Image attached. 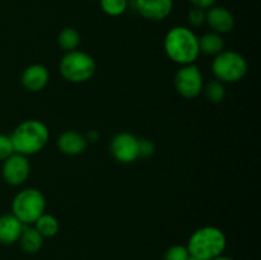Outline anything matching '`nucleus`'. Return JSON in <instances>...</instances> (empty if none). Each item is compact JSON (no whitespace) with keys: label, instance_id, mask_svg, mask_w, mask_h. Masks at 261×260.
Returning <instances> with one entry per match:
<instances>
[{"label":"nucleus","instance_id":"obj_19","mask_svg":"<svg viewBox=\"0 0 261 260\" xmlns=\"http://www.w3.org/2000/svg\"><path fill=\"white\" fill-rule=\"evenodd\" d=\"M206 99L212 103H221L226 98V88L222 82L213 79L203 88Z\"/></svg>","mask_w":261,"mask_h":260},{"label":"nucleus","instance_id":"obj_7","mask_svg":"<svg viewBox=\"0 0 261 260\" xmlns=\"http://www.w3.org/2000/svg\"><path fill=\"white\" fill-rule=\"evenodd\" d=\"M175 88L184 98H195L203 92L204 79L200 69L194 64L182 65L175 74Z\"/></svg>","mask_w":261,"mask_h":260},{"label":"nucleus","instance_id":"obj_4","mask_svg":"<svg viewBox=\"0 0 261 260\" xmlns=\"http://www.w3.org/2000/svg\"><path fill=\"white\" fill-rule=\"evenodd\" d=\"M60 74L70 83H84L93 78L97 70V64L89 54L81 50L68 51L61 58Z\"/></svg>","mask_w":261,"mask_h":260},{"label":"nucleus","instance_id":"obj_21","mask_svg":"<svg viewBox=\"0 0 261 260\" xmlns=\"http://www.w3.org/2000/svg\"><path fill=\"white\" fill-rule=\"evenodd\" d=\"M190 257L188 247L184 245H173L165 252L163 260H188Z\"/></svg>","mask_w":261,"mask_h":260},{"label":"nucleus","instance_id":"obj_25","mask_svg":"<svg viewBox=\"0 0 261 260\" xmlns=\"http://www.w3.org/2000/svg\"><path fill=\"white\" fill-rule=\"evenodd\" d=\"M189 3H191V5L193 7H196V8H201V9H208V8L213 7L214 3L217 2V0H188Z\"/></svg>","mask_w":261,"mask_h":260},{"label":"nucleus","instance_id":"obj_13","mask_svg":"<svg viewBox=\"0 0 261 260\" xmlns=\"http://www.w3.org/2000/svg\"><path fill=\"white\" fill-rule=\"evenodd\" d=\"M88 147L86 137L75 130H66L61 133L58 139V148L66 155H79Z\"/></svg>","mask_w":261,"mask_h":260},{"label":"nucleus","instance_id":"obj_11","mask_svg":"<svg viewBox=\"0 0 261 260\" xmlns=\"http://www.w3.org/2000/svg\"><path fill=\"white\" fill-rule=\"evenodd\" d=\"M135 8L143 18L163 20L173 9V0H135Z\"/></svg>","mask_w":261,"mask_h":260},{"label":"nucleus","instance_id":"obj_26","mask_svg":"<svg viewBox=\"0 0 261 260\" xmlns=\"http://www.w3.org/2000/svg\"><path fill=\"white\" fill-rule=\"evenodd\" d=\"M98 138H99V134L96 132V130H91V132H88V134L86 135V139L88 143L97 142V140H98Z\"/></svg>","mask_w":261,"mask_h":260},{"label":"nucleus","instance_id":"obj_27","mask_svg":"<svg viewBox=\"0 0 261 260\" xmlns=\"http://www.w3.org/2000/svg\"><path fill=\"white\" fill-rule=\"evenodd\" d=\"M212 260H234V259H232V257H229V256H224V255H219V256L214 257V259H212Z\"/></svg>","mask_w":261,"mask_h":260},{"label":"nucleus","instance_id":"obj_2","mask_svg":"<svg viewBox=\"0 0 261 260\" xmlns=\"http://www.w3.org/2000/svg\"><path fill=\"white\" fill-rule=\"evenodd\" d=\"M14 152L23 155H32L41 152L50 139L48 127L40 120H25L20 122L12 135Z\"/></svg>","mask_w":261,"mask_h":260},{"label":"nucleus","instance_id":"obj_8","mask_svg":"<svg viewBox=\"0 0 261 260\" xmlns=\"http://www.w3.org/2000/svg\"><path fill=\"white\" fill-rule=\"evenodd\" d=\"M31 172V165L27 155L13 153L4 160L2 167V176L7 184L12 186H19L27 181Z\"/></svg>","mask_w":261,"mask_h":260},{"label":"nucleus","instance_id":"obj_22","mask_svg":"<svg viewBox=\"0 0 261 260\" xmlns=\"http://www.w3.org/2000/svg\"><path fill=\"white\" fill-rule=\"evenodd\" d=\"M188 20L193 27H200L205 23V9L193 7L189 10Z\"/></svg>","mask_w":261,"mask_h":260},{"label":"nucleus","instance_id":"obj_10","mask_svg":"<svg viewBox=\"0 0 261 260\" xmlns=\"http://www.w3.org/2000/svg\"><path fill=\"white\" fill-rule=\"evenodd\" d=\"M205 23L212 28V32L224 35L233 30V14L227 8L213 5L205 10Z\"/></svg>","mask_w":261,"mask_h":260},{"label":"nucleus","instance_id":"obj_12","mask_svg":"<svg viewBox=\"0 0 261 260\" xmlns=\"http://www.w3.org/2000/svg\"><path fill=\"white\" fill-rule=\"evenodd\" d=\"M50 81V73L47 68L41 64H32L23 70L22 82L23 87L30 92H40L45 88Z\"/></svg>","mask_w":261,"mask_h":260},{"label":"nucleus","instance_id":"obj_6","mask_svg":"<svg viewBox=\"0 0 261 260\" xmlns=\"http://www.w3.org/2000/svg\"><path fill=\"white\" fill-rule=\"evenodd\" d=\"M247 61L241 54L232 50H223L214 56L212 71L217 81L222 83H236L244 79L247 73Z\"/></svg>","mask_w":261,"mask_h":260},{"label":"nucleus","instance_id":"obj_1","mask_svg":"<svg viewBox=\"0 0 261 260\" xmlns=\"http://www.w3.org/2000/svg\"><path fill=\"white\" fill-rule=\"evenodd\" d=\"M166 55L178 65L194 64L200 55L199 37L185 25H176L171 28L165 36L163 42Z\"/></svg>","mask_w":261,"mask_h":260},{"label":"nucleus","instance_id":"obj_3","mask_svg":"<svg viewBox=\"0 0 261 260\" xmlns=\"http://www.w3.org/2000/svg\"><path fill=\"white\" fill-rule=\"evenodd\" d=\"M227 246L226 235L214 226H205L196 229L190 236L188 250L190 256L199 260H212L223 255Z\"/></svg>","mask_w":261,"mask_h":260},{"label":"nucleus","instance_id":"obj_5","mask_svg":"<svg viewBox=\"0 0 261 260\" xmlns=\"http://www.w3.org/2000/svg\"><path fill=\"white\" fill-rule=\"evenodd\" d=\"M45 195L37 189H24L13 199L12 214H14L24 226L35 224V222L45 213Z\"/></svg>","mask_w":261,"mask_h":260},{"label":"nucleus","instance_id":"obj_24","mask_svg":"<svg viewBox=\"0 0 261 260\" xmlns=\"http://www.w3.org/2000/svg\"><path fill=\"white\" fill-rule=\"evenodd\" d=\"M138 150H139V157L142 158H149L154 154L155 147L154 143L149 139H138Z\"/></svg>","mask_w":261,"mask_h":260},{"label":"nucleus","instance_id":"obj_23","mask_svg":"<svg viewBox=\"0 0 261 260\" xmlns=\"http://www.w3.org/2000/svg\"><path fill=\"white\" fill-rule=\"evenodd\" d=\"M13 153H14V147H13L10 135L0 134V161L7 160Z\"/></svg>","mask_w":261,"mask_h":260},{"label":"nucleus","instance_id":"obj_17","mask_svg":"<svg viewBox=\"0 0 261 260\" xmlns=\"http://www.w3.org/2000/svg\"><path fill=\"white\" fill-rule=\"evenodd\" d=\"M35 228L37 229L38 233L45 239H50V237H54L58 235L59 228H60V224H59V221L56 217H54L53 214L43 213L37 221L35 222Z\"/></svg>","mask_w":261,"mask_h":260},{"label":"nucleus","instance_id":"obj_20","mask_svg":"<svg viewBox=\"0 0 261 260\" xmlns=\"http://www.w3.org/2000/svg\"><path fill=\"white\" fill-rule=\"evenodd\" d=\"M101 9L110 17H120L127 9V0H99Z\"/></svg>","mask_w":261,"mask_h":260},{"label":"nucleus","instance_id":"obj_28","mask_svg":"<svg viewBox=\"0 0 261 260\" xmlns=\"http://www.w3.org/2000/svg\"><path fill=\"white\" fill-rule=\"evenodd\" d=\"M188 260H199V259H196V257H193V256H190V257H189Z\"/></svg>","mask_w":261,"mask_h":260},{"label":"nucleus","instance_id":"obj_14","mask_svg":"<svg viewBox=\"0 0 261 260\" xmlns=\"http://www.w3.org/2000/svg\"><path fill=\"white\" fill-rule=\"evenodd\" d=\"M24 224L12 213L0 217V244L13 245L18 242Z\"/></svg>","mask_w":261,"mask_h":260},{"label":"nucleus","instance_id":"obj_9","mask_svg":"<svg viewBox=\"0 0 261 260\" xmlns=\"http://www.w3.org/2000/svg\"><path fill=\"white\" fill-rule=\"evenodd\" d=\"M111 154L117 162L133 163L139 158L138 138L130 133H119L110 143Z\"/></svg>","mask_w":261,"mask_h":260},{"label":"nucleus","instance_id":"obj_18","mask_svg":"<svg viewBox=\"0 0 261 260\" xmlns=\"http://www.w3.org/2000/svg\"><path fill=\"white\" fill-rule=\"evenodd\" d=\"M58 43L64 51H73L81 43V35L78 31L73 27H65L60 31L58 36Z\"/></svg>","mask_w":261,"mask_h":260},{"label":"nucleus","instance_id":"obj_16","mask_svg":"<svg viewBox=\"0 0 261 260\" xmlns=\"http://www.w3.org/2000/svg\"><path fill=\"white\" fill-rule=\"evenodd\" d=\"M224 48V41L222 38V35L216 32L204 33L199 38V50L200 53L205 54L209 56H216L219 53H222Z\"/></svg>","mask_w":261,"mask_h":260},{"label":"nucleus","instance_id":"obj_15","mask_svg":"<svg viewBox=\"0 0 261 260\" xmlns=\"http://www.w3.org/2000/svg\"><path fill=\"white\" fill-rule=\"evenodd\" d=\"M20 249L27 254H36L41 250L43 245V237L38 233L35 227L23 226L22 233H20L19 240Z\"/></svg>","mask_w":261,"mask_h":260}]
</instances>
